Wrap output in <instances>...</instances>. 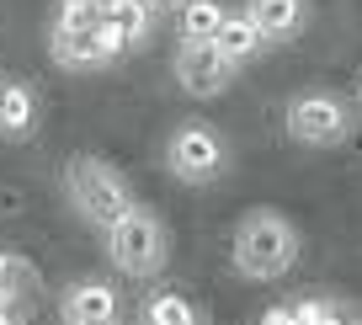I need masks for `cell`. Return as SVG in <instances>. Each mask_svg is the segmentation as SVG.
<instances>
[{
  "mask_svg": "<svg viewBox=\"0 0 362 325\" xmlns=\"http://www.w3.org/2000/svg\"><path fill=\"white\" fill-rule=\"evenodd\" d=\"M139 6H144L149 16H160V11H181V6H187V0H139Z\"/></svg>",
  "mask_w": 362,
  "mask_h": 325,
  "instance_id": "obj_17",
  "label": "cell"
},
{
  "mask_svg": "<svg viewBox=\"0 0 362 325\" xmlns=\"http://www.w3.org/2000/svg\"><path fill=\"white\" fill-rule=\"evenodd\" d=\"M86 33H96V11H90L86 0H59L48 38H86Z\"/></svg>",
  "mask_w": 362,
  "mask_h": 325,
  "instance_id": "obj_13",
  "label": "cell"
},
{
  "mask_svg": "<svg viewBox=\"0 0 362 325\" xmlns=\"http://www.w3.org/2000/svg\"><path fill=\"white\" fill-rule=\"evenodd\" d=\"M245 22L261 33V43H288L304 27V0H245Z\"/></svg>",
  "mask_w": 362,
  "mask_h": 325,
  "instance_id": "obj_9",
  "label": "cell"
},
{
  "mask_svg": "<svg viewBox=\"0 0 362 325\" xmlns=\"http://www.w3.org/2000/svg\"><path fill=\"white\" fill-rule=\"evenodd\" d=\"M351 113L362 118V80H357V91H351Z\"/></svg>",
  "mask_w": 362,
  "mask_h": 325,
  "instance_id": "obj_18",
  "label": "cell"
},
{
  "mask_svg": "<svg viewBox=\"0 0 362 325\" xmlns=\"http://www.w3.org/2000/svg\"><path fill=\"white\" fill-rule=\"evenodd\" d=\"M165 166H170V176H176L181 187H214L229 171V144H224V134H218L214 123L187 118V123H176L170 139H165Z\"/></svg>",
  "mask_w": 362,
  "mask_h": 325,
  "instance_id": "obj_4",
  "label": "cell"
},
{
  "mask_svg": "<svg viewBox=\"0 0 362 325\" xmlns=\"http://www.w3.org/2000/svg\"><path fill=\"white\" fill-rule=\"evenodd\" d=\"M86 6L96 11V22H117V16H123L134 0H86Z\"/></svg>",
  "mask_w": 362,
  "mask_h": 325,
  "instance_id": "obj_16",
  "label": "cell"
},
{
  "mask_svg": "<svg viewBox=\"0 0 362 325\" xmlns=\"http://www.w3.org/2000/svg\"><path fill=\"white\" fill-rule=\"evenodd\" d=\"M117 27H123L128 48H139V43H144V38H149V27H155V16H149L144 6H139V0H134V6H128V11L117 16Z\"/></svg>",
  "mask_w": 362,
  "mask_h": 325,
  "instance_id": "obj_14",
  "label": "cell"
},
{
  "mask_svg": "<svg viewBox=\"0 0 362 325\" xmlns=\"http://www.w3.org/2000/svg\"><path fill=\"white\" fill-rule=\"evenodd\" d=\"M59 320L64 325H123V293L102 278H80L59 293Z\"/></svg>",
  "mask_w": 362,
  "mask_h": 325,
  "instance_id": "obj_7",
  "label": "cell"
},
{
  "mask_svg": "<svg viewBox=\"0 0 362 325\" xmlns=\"http://www.w3.org/2000/svg\"><path fill=\"white\" fill-rule=\"evenodd\" d=\"M0 325H22V320H16V314H11V309H0Z\"/></svg>",
  "mask_w": 362,
  "mask_h": 325,
  "instance_id": "obj_19",
  "label": "cell"
},
{
  "mask_svg": "<svg viewBox=\"0 0 362 325\" xmlns=\"http://www.w3.org/2000/svg\"><path fill=\"white\" fill-rule=\"evenodd\" d=\"M96 48H102V59H107V64H117V59L128 54L123 27H117V22H96Z\"/></svg>",
  "mask_w": 362,
  "mask_h": 325,
  "instance_id": "obj_15",
  "label": "cell"
},
{
  "mask_svg": "<svg viewBox=\"0 0 362 325\" xmlns=\"http://www.w3.org/2000/svg\"><path fill=\"white\" fill-rule=\"evenodd\" d=\"M134 320H139V325H208L203 309H197L187 293H176V288L144 293V299H139V309H134Z\"/></svg>",
  "mask_w": 362,
  "mask_h": 325,
  "instance_id": "obj_11",
  "label": "cell"
},
{
  "mask_svg": "<svg viewBox=\"0 0 362 325\" xmlns=\"http://www.w3.org/2000/svg\"><path fill=\"white\" fill-rule=\"evenodd\" d=\"M33 128H37V91L27 80H0V139L22 144V139H33Z\"/></svg>",
  "mask_w": 362,
  "mask_h": 325,
  "instance_id": "obj_8",
  "label": "cell"
},
{
  "mask_svg": "<svg viewBox=\"0 0 362 325\" xmlns=\"http://www.w3.org/2000/svg\"><path fill=\"white\" fill-rule=\"evenodd\" d=\"M214 54H218V59H224V64L240 75L250 59L267 54V43H261V33L245 22V11H229V16H224V27L214 33Z\"/></svg>",
  "mask_w": 362,
  "mask_h": 325,
  "instance_id": "obj_10",
  "label": "cell"
},
{
  "mask_svg": "<svg viewBox=\"0 0 362 325\" xmlns=\"http://www.w3.org/2000/svg\"><path fill=\"white\" fill-rule=\"evenodd\" d=\"M64 198L90 229H107L128 203H139L123 166H112L107 155H69L64 160Z\"/></svg>",
  "mask_w": 362,
  "mask_h": 325,
  "instance_id": "obj_3",
  "label": "cell"
},
{
  "mask_svg": "<svg viewBox=\"0 0 362 325\" xmlns=\"http://www.w3.org/2000/svg\"><path fill=\"white\" fill-rule=\"evenodd\" d=\"M298 251L304 240L283 208H250L240 213L235 235H229V267L245 283H277L298 267Z\"/></svg>",
  "mask_w": 362,
  "mask_h": 325,
  "instance_id": "obj_1",
  "label": "cell"
},
{
  "mask_svg": "<svg viewBox=\"0 0 362 325\" xmlns=\"http://www.w3.org/2000/svg\"><path fill=\"white\" fill-rule=\"evenodd\" d=\"M224 6L218 0H187L176 11V33H181V43H214V33L224 27Z\"/></svg>",
  "mask_w": 362,
  "mask_h": 325,
  "instance_id": "obj_12",
  "label": "cell"
},
{
  "mask_svg": "<svg viewBox=\"0 0 362 325\" xmlns=\"http://www.w3.org/2000/svg\"><path fill=\"white\" fill-rule=\"evenodd\" d=\"M102 251L123 278L134 283H149L165 272V256H170V240H165V224L149 203H128L112 224L102 229Z\"/></svg>",
  "mask_w": 362,
  "mask_h": 325,
  "instance_id": "obj_2",
  "label": "cell"
},
{
  "mask_svg": "<svg viewBox=\"0 0 362 325\" xmlns=\"http://www.w3.org/2000/svg\"><path fill=\"white\" fill-rule=\"evenodd\" d=\"M357 325H362V320H357Z\"/></svg>",
  "mask_w": 362,
  "mask_h": 325,
  "instance_id": "obj_20",
  "label": "cell"
},
{
  "mask_svg": "<svg viewBox=\"0 0 362 325\" xmlns=\"http://www.w3.org/2000/svg\"><path fill=\"white\" fill-rule=\"evenodd\" d=\"M283 128H288V139L304 144V149H336V144L351 139L357 113H351L346 96H336V91H298L283 107Z\"/></svg>",
  "mask_w": 362,
  "mask_h": 325,
  "instance_id": "obj_5",
  "label": "cell"
},
{
  "mask_svg": "<svg viewBox=\"0 0 362 325\" xmlns=\"http://www.w3.org/2000/svg\"><path fill=\"white\" fill-rule=\"evenodd\" d=\"M170 75L187 96H224L235 86V69L214 54V43H176L170 54Z\"/></svg>",
  "mask_w": 362,
  "mask_h": 325,
  "instance_id": "obj_6",
  "label": "cell"
}]
</instances>
